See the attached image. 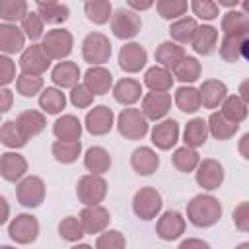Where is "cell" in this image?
<instances>
[{
	"label": "cell",
	"mask_w": 249,
	"mask_h": 249,
	"mask_svg": "<svg viewBox=\"0 0 249 249\" xmlns=\"http://www.w3.org/2000/svg\"><path fill=\"white\" fill-rule=\"evenodd\" d=\"M222 216V204L212 195H196L187 204V218L196 228L214 226Z\"/></svg>",
	"instance_id": "obj_1"
},
{
	"label": "cell",
	"mask_w": 249,
	"mask_h": 249,
	"mask_svg": "<svg viewBox=\"0 0 249 249\" xmlns=\"http://www.w3.org/2000/svg\"><path fill=\"white\" fill-rule=\"evenodd\" d=\"M117 128H119L121 136H124L126 140H140L148 132V119L142 115L140 109L128 107V109L121 111V115L117 119Z\"/></svg>",
	"instance_id": "obj_2"
},
{
	"label": "cell",
	"mask_w": 249,
	"mask_h": 249,
	"mask_svg": "<svg viewBox=\"0 0 249 249\" xmlns=\"http://www.w3.org/2000/svg\"><path fill=\"white\" fill-rule=\"evenodd\" d=\"M76 195L84 206H95L105 198L107 183L101 175H84L76 185Z\"/></svg>",
	"instance_id": "obj_3"
},
{
	"label": "cell",
	"mask_w": 249,
	"mask_h": 249,
	"mask_svg": "<svg viewBox=\"0 0 249 249\" xmlns=\"http://www.w3.org/2000/svg\"><path fill=\"white\" fill-rule=\"evenodd\" d=\"M82 56H84L86 62L95 64V66L107 62L109 56H111V43H109V39L103 33H99V31H93V33L86 35V39L82 43Z\"/></svg>",
	"instance_id": "obj_4"
},
{
	"label": "cell",
	"mask_w": 249,
	"mask_h": 249,
	"mask_svg": "<svg viewBox=\"0 0 249 249\" xmlns=\"http://www.w3.org/2000/svg\"><path fill=\"white\" fill-rule=\"evenodd\" d=\"M132 210L140 220H152L161 210V195L154 187H142L134 193Z\"/></svg>",
	"instance_id": "obj_5"
},
{
	"label": "cell",
	"mask_w": 249,
	"mask_h": 249,
	"mask_svg": "<svg viewBox=\"0 0 249 249\" xmlns=\"http://www.w3.org/2000/svg\"><path fill=\"white\" fill-rule=\"evenodd\" d=\"M72 33L66 29H53L47 31V35H43V51L47 53V56L51 60H62L70 54L72 51Z\"/></svg>",
	"instance_id": "obj_6"
},
{
	"label": "cell",
	"mask_w": 249,
	"mask_h": 249,
	"mask_svg": "<svg viewBox=\"0 0 249 249\" xmlns=\"http://www.w3.org/2000/svg\"><path fill=\"white\" fill-rule=\"evenodd\" d=\"M140 27H142V19L132 10L119 8L111 16V29H113L115 37H119V39H132L134 35H138Z\"/></svg>",
	"instance_id": "obj_7"
},
{
	"label": "cell",
	"mask_w": 249,
	"mask_h": 249,
	"mask_svg": "<svg viewBox=\"0 0 249 249\" xmlns=\"http://www.w3.org/2000/svg\"><path fill=\"white\" fill-rule=\"evenodd\" d=\"M8 233L16 243L27 245L31 241L37 239L39 235V222L33 214H18L10 226H8Z\"/></svg>",
	"instance_id": "obj_8"
},
{
	"label": "cell",
	"mask_w": 249,
	"mask_h": 249,
	"mask_svg": "<svg viewBox=\"0 0 249 249\" xmlns=\"http://www.w3.org/2000/svg\"><path fill=\"white\" fill-rule=\"evenodd\" d=\"M16 195H18V200H19L21 206L35 208L45 200V183H43L41 177L29 175V177L19 181V185L16 189Z\"/></svg>",
	"instance_id": "obj_9"
},
{
	"label": "cell",
	"mask_w": 249,
	"mask_h": 249,
	"mask_svg": "<svg viewBox=\"0 0 249 249\" xmlns=\"http://www.w3.org/2000/svg\"><path fill=\"white\" fill-rule=\"evenodd\" d=\"M49 66H51V58L47 56V53L43 51L41 45H31V47H27V49L21 53V56H19L21 74L41 76Z\"/></svg>",
	"instance_id": "obj_10"
},
{
	"label": "cell",
	"mask_w": 249,
	"mask_h": 249,
	"mask_svg": "<svg viewBox=\"0 0 249 249\" xmlns=\"http://www.w3.org/2000/svg\"><path fill=\"white\" fill-rule=\"evenodd\" d=\"M80 224H82V230L84 233H99L103 231L107 226H109V210L101 204H95V206H86L82 212H80Z\"/></svg>",
	"instance_id": "obj_11"
},
{
	"label": "cell",
	"mask_w": 249,
	"mask_h": 249,
	"mask_svg": "<svg viewBox=\"0 0 249 249\" xmlns=\"http://www.w3.org/2000/svg\"><path fill=\"white\" fill-rule=\"evenodd\" d=\"M224 181V167L220 161L216 160H202L196 165V183L206 189V191H214L222 185Z\"/></svg>",
	"instance_id": "obj_12"
},
{
	"label": "cell",
	"mask_w": 249,
	"mask_h": 249,
	"mask_svg": "<svg viewBox=\"0 0 249 249\" xmlns=\"http://www.w3.org/2000/svg\"><path fill=\"white\" fill-rule=\"evenodd\" d=\"M113 111L107 105H95L88 115H86V128L93 136H103L113 128Z\"/></svg>",
	"instance_id": "obj_13"
},
{
	"label": "cell",
	"mask_w": 249,
	"mask_h": 249,
	"mask_svg": "<svg viewBox=\"0 0 249 249\" xmlns=\"http://www.w3.org/2000/svg\"><path fill=\"white\" fill-rule=\"evenodd\" d=\"M183 231H185V218L177 210L163 212L156 224V233L160 235V239H165V241H173L181 237Z\"/></svg>",
	"instance_id": "obj_14"
},
{
	"label": "cell",
	"mask_w": 249,
	"mask_h": 249,
	"mask_svg": "<svg viewBox=\"0 0 249 249\" xmlns=\"http://www.w3.org/2000/svg\"><path fill=\"white\" fill-rule=\"evenodd\" d=\"M146 49L140 43H126L124 47H121L119 51V66L124 72H140L146 64Z\"/></svg>",
	"instance_id": "obj_15"
},
{
	"label": "cell",
	"mask_w": 249,
	"mask_h": 249,
	"mask_svg": "<svg viewBox=\"0 0 249 249\" xmlns=\"http://www.w3.org/2000/svg\"><path fill=\"white\" fill-rule=\"evenodd\" d=\"M171 109V95L169 93H158V91H150L144 95L142 99V115L146 119L152 121H160L163 119Z\"/></svg>",
	"instance_id": "obj_16"
},
{
	"label": "cell",
	"mask_w": 249,
	"mask_h": 249,
	"mask_svg": "<svg viewBox=\"0 0 249 249\" xmlns=\"http://www.w3.org/2000/svg\"><path fill=\"white\" fill-rule=\"evenodd\" d=\"M27 171V161L21 154L18 152H6L0 156V175L10 181V183H16L19 181Z\"/></svg>",
	"instance_id": "obj_17"
},
{
	"label": "cell",
	"mask_w": 249,
	"mask_h": 249,
	"mask_svg": "<svg viewBox=\"0 0 249 249\" xmlns=\"http://www.w3.org/2000/svg\"><path fill=\"white\" fill-rule=\"evenodd\" d=\"M84 86L89 89L91 95H103L111 89L113 86V76L107 68L103 66H91L84 74Z\"/></svg>",
	"instance_id": "obj_18"
},
{
	"label": "cell",
	"mask_w": 249,
	"mask_h": 249,
	"mask_svg": "<svg viewBox=\"0 0 249 249\" xmlns=\"http://www.w3.org/2000/svg\"><path fill=\"white\" fill-rule=\"evenodd\" d=\"M179 138V124L173 119H165L152 128V142L160 150H169Z\"/></svg>",
	"instance_id": "obj_19"
},
{
	"label": "cell",
	"mask_w": 249,
	"mask_h": 249,
	"mask_svg": "<svg viewBox=\"0 0 249 249\" xmlns=\"http://www.w3.org/2000/svg\"><path fill=\"white\" fill-rule=\"evenodd\" d=\"M226 93H228V88L220 80H206L198 88L200 105L206 107V109H216L218 105H222V101L228 97Z\"/></svg>",
	"instance_id": "obj_20"
},
{
	"label": "cell",
	"mask_w": 249,
	"mask_h": 249,
	"mask_svg": "<svg viewBox=\"0 0 249 249\" xmlns=\"http://www.w3.org/2000/svg\"><path fill=\"white\" fill-rule=\"evenodd\" d=\"M130 165L138 175H152L158 167H160V158L158 154L148 148V146H140L132 152L130 156Z\"/></svg>",
	"instance_id": "obj_21"
},
{
	"label": "cell",
	"mask_w": 249,
	"mask_h": 249,
	"mask_svg": "<svg viewBox=\"0 0 249 249\" xmlns=\"http://www.w3.org/2000/svg\"><path fill=\"white\" fill-rule=\"evenodd\" d=\"M216 43H218V31L212 25H196V31L191 39V45L195 49V53L206 56L212 54L216 51Z\"/></svg>",
	"instance_id": "obj_22"
},
{
	"label": "cell",
	"mask_w": 249,
	"mask_h": 249,
	"mask_svg": "<svg viewBox=\"0 0 249 249\" xmlns=\"http://www.w3.org/2000/svg\"><path fill=\"white\" fill-rule=\"evenodd\" d=\"M220 56L226 62H237L247 56V35H224L220 45Z\"/></svg>",
	"instance_id": "obj_23"
},
{
	"label": "cell",
	"mask_w": 249,
	"mask_h": 249,
	"mask_svg": "<svg viewBox=\"0 0 249 249\" xmlns=\"http://www.w3.org/2000/svg\"><path fill=\"white\" fill-rule=\"evenodd\" d=\"M53 132L62 142H80L82 136V123L74 115H62L53 124Z\"/></svg>",
	"instance_id": "obj_24"
},
{
	"label": "cell",
	"mask_w": 249,
	"mask_h": 249,
	"mask_svg": "<svg viewBox=\"0 0 249 249\" xmlns=\"http://www.w3.org/2000/svg\"><path fill=\"white\" fill-rule=\"evenodd\" d=\"M25 43L23 31L14 23H0V51L6 54H14L21 51Z\"/></svg>",
	"instance_id": "obj_25"
},
{
	"label": "cell",
	"mask_w": 249,
	"mask_h": 249,
	"mask_svg": "<svg viewBox=\"0 0 249 249\" xmlns=\"http://www.w3.org/2000/svg\"><path fill=\"white\" fill-rule=\"evenodd\" d=\"M16 123H18V126H19V130L23 132V136H25L27 140H31L33 136H37V134L45 128L47 119H45V115H43V113L29 109V111L19 113V115H18V119H16Z\"/></svg>",
	"instance_id": "obj_26"
},
{
	"label": "cell",
	"mask_w": 249,
	"mask_h": 249,
	"mask_svg": "<svg viewBox=\"0 0 249 249\" xmlns=\"http://www.w3.org/2000/svg\"><path fill=\"white\" fill-rule=\"evenodd\" d=\"M51 78L60 88H74V86H78V80H80V68H78L76 62L64 60V62H58L53 68Z\"/></svg>",
	"instance_id": "obj_27"
},
{
	"label": "cell",
	"mask_w": 249,
	"mask_h": 249,
	"mask_svg": "<svg viewBox=\"0 0 249 249\" xmlns=\"http://www.w3.org/2000/svg\"><path fill=\"white\" fill-rule=\"evenodd\" d=\"M144 84L150 88V91L167 93L173 86V76H171L169 70H165L161 66H152L144 74Z\"/></svg>",
	"instance_id": "obj_28"
},
{
	"label": "cell",
	"mask_w": 249,
	"mask_h": 249,
	"mask_svg": "<svg viewBox=\"0 0 249 249\" xmlns=\"http://www.w3.org/2000/svg\"><path fill=\"white\" fill-rule=\"evenodd\" d=\"M113 95H115V99H117L119 103H123V105H132V103H136V101L140 99V95H142V86H140V82H136V80H132V78H123V80H119V82L115 84Z\"/></svg>",
	"instance_id": "obj_29"
},
{
	"label": "cell",
	"mask_w": 249,
	"mask_h": 249,
	"mask_svg": "<svg viewBox=\"0 0 249 249\" xmlns=\"http://www.w3.org/2000/svg\"><path fill=\"white\" fill-rule=\"evenodd\" d=\"M84 165L88 171H91V175H101L105 171H109L111 167V156L105 148L101 146H93L86 152L84 156Z\"/></svg>",
	"instance_id": "obj_30"
},
{
	"label": "cell",
	"mask_w": 249,
	"mask_h": 249,
	"mask_svg": "<svg viewBox=\"0 0 249 249\" xmlns=\"http://www.w3.org/2000/svg\"><path fill=\"white\" fill-rule=\"evenodd\" d=\"M208 138V126H206V121L196 117V119H191L185 126V132H183V140H185V146L187 148H198L206 142Z\"/></svg>",
	"instance_id": "obj_31"
},
{
	"label": "cell",
	"mask_w": 249,
	"mask_h": 249,
	"mask_svg": "<svg viewBox=\"0 0 249 249\" xmlns=\"http://www.w3.org/2000/svg\"><path fill=\"white\" fill-rule=\"evenodd\" d=\"M185 56V49L173 41H163L156 49V62H160L161 68H173L181 58Z\"/></svg>",
	"instance_id": "obj_32"
},
{
	"label": "cell",
	"mask_w": 249,
	"mask_h": 249,
	"mask_svg": "<svg viewBox=\"0 0 249 249\" xmlns=\"http://www.w3.org/2000/svg\"><path fill=\"white\" fill-rule=\"evenodd\" d=\"M206 126H208V132H210L216 140H228V138H231V136L237 132V126H239V124L228 121L220 111H216V113L210 115Z\"/></svg>",
	"instance_id": "obj_33"
},
{
	"label": "cell",
	"mask_w": 249,
	"mask_h": 249,
	"mask_svg": "<svg viewBox=\"0 0 249 249\" xmlns=\"http://www.w3.org/2000/svg\"><path fill=\"white\" fill-rule=\"evenodd\" d=\"M37 14L43 19V23H62L68 19L70 10L66 4L60 2H37Z\"/></svg>",
	"instance_id": "obj_34"
},
{
	"label": "cell",
	"mask_w": 249,
	"mask_h": 249,
	"mask_svg": "<svg viewBox=\"0 0 249 249\" xmlns=\"http://www.w3.org/2000/svg\"><path fill=\"white\" fill-rule=\"evenodd\" d=\"M222 31H224V35H247L249 18L243 12L230 10L222 18Z\"/></svg>",
	"instance_id": "obj_35"
},
{
	"label": "cell",
	"mask_w": 249,
	"mask_h": 249,
	"mask_svg": "<svg viewBox=\"0 0 249 249\" xmlns=\"http://www.w3.org/2000/svg\"><path fill=\"white\" fill-rule=\"evenodd\" d=\"M173 78L181 80V82H195L200 78V62L195 58V56H183L173 68Z\"/></svg>",
	"instance_id": "obj_36"
},
{
	"label": "cell",
	"mask_w": 249,
	"mask_h": 249,
	"mask_svg": "<svg viewBox=\"0 0 249 249\" xmlns=\"http://www.w3.org/2000/svg\"><path fill=\"white\" fill-rule=\"evenodd\" d=\"M195 31H196V21H195L193 18H179V19L173 21L171 27H169L171 39H173V43H177V45H187V43H191Z\"/></svg>",
	"instance_id": "obj_37"
},
{
	"label": "cell",
	"mask_w": 249,
	"mask_h": 249,
	"mask_svg": "<svg viewBox=\"0 0 249 249\" xmlns=\"http://www.w3.org/2000/svg\"><path fill=\"white\" fill-rule=\"evenodd\" d=\"M39 105H41V109H43L45 113L56 115V113H60V111L64 109V105H66V95H64L60 89H56V88H47V89H43V93H41V97H39Z\"/></svg>",
	"instance_id": "obj_38"
},
{
	"label": "cell",
	"mask_w": 249,
	"mask_h": 249,
	"mask_svg": "<svg viewBox=\"0 0 249 249\" xmlns=\"http://www.w3.org/2000/svg\"><path fill=\"white\" fill-rule=\"evenodd\" d=\"M175 103L183 113H195L200 109L198 89L193 86H183L175 91Z\"/></svg>",
	"instance_id": "obj_39"
},
{
	"label": "cell",
	"mask_w": 249,
	"mask_h": 249,
	"mask_svg": "<svg viewBox=\"0 0 249 249\" xmlns=\"http://www.w3.org/2000/svg\"><path fill=\"white\" fill-rule=\"evenodd\" d=\"M228 121L239 124L241 121H245L247 117V103L241 101L237 95H230L222 101V111H220Z\"/></svg>",
	"instance_id": "obj_40"
},
{
	"label": "cell",
	"mask_w": 249,
	"mask_h": 249,
	"mask_svg": "<svg viewBox=\"0 0 249 249\" xmlns=\"http://www.w3.org/2000/svg\"><path fill=\"white\" fill-rule=\"evenodd\" d=\"M198 161H200V158H198L196 150H193V148L181 146V148H177V150L173 152V165H175L179 171H183V173L195 171L196 165H198Z\"/></svg>",
	"instance_id": "obj_41"
},
{
	"label": "cell",
	"mask_w": 249,
	"mask_h": 249,
	"mask_svg": "<svg viewBox=\"0 0 249 249\" xmlns=\"http://www.w3.org/2000/svg\"><path fill=\"white\" fill-rule=\"evenodd\" d=\"M0 142L8 148H21L27 144V138L23 136L16 121H6L0 126Z\"/></svg>",
	"instance_id": "obj_42"
},
{
	"label": "cell",
	"mask_w": 249,
	"mask_h": 249,
	"mask_svg": "<svg viewBox=\"0 0 249 249\" xmlns=\"http://www.w3.org/2000/svg\"><path fill=\"white\" fill-rule=\"evenodd\" d=\"M27 14V2L25 0H0V18L6 23L21 21Z\"/></svg>",
	"instance_id": "obj_43"
},
{
	"label": "cell",
	"mask_w": 249,
	"mask_h": 249,
	"mask_svg": "<svg viewBox=\"0 0 249 249\" xmlns=\"http://www.w3.org/2000/svg\"><path fill=\"white\" fill-rule=\"evenodd\" d=\"M84 10H86V16L89 21L93 23H107L109 18H111V2L107 0H89L84 4Z\"/></svg>",
	"instance_id": "obj_44"
},
{
	"label": "cell",
	"mask_w": 249,
	"mask_h": 249,
	"mask_svg": "<svg viewBox=\"0 0 249 249\" xmlns=\"http://www.w3.org/2000/svg\"><path fill=\"white\" fill-rule=\"evenodd\" d=\"M82 152V144L80 142H62V140H56L53 144V156L56 161L60 163H72L78 160Z\"/></svg>",
	"instance_id": "obj_45"
},
{
	"label": "cell",
	"mask_w": 249,
	"mask_h": 249,
	"mask_svg": "<svg viewBox=\"0 0 249 249\" xmlns=\"http://www.w3.org/2000/svg\"><path fill=\"white\" fill-rule=\"evenodd\" d=\"M187 8L189 4L185 0H160L156 4V10L163 19H179L181 16H185Z\"/></svg>",
	"instance_id": "obj_46"
},
{
	"label": "cell",
	"mask_w": 249,
	"mask_h": 249,
	"mask_svg": "<svg viewBox=\"0 0 249 249\" xmlns=\"http://www.w3.org/2000/svg\"><path fill=\"white\" fill-rule=\"evenodd\" d=\"M58 233H60V237L66 239V241H80V239L86 235L84 230H82V224H80V220H78L76 216H66V218L58 224Z\"/></svg>",
	"instance_id": "obj_47"
},
{
	"label": "cell",
	"mask_w": 249,
	"mask_h": 249,
	"mask_svg": "<svg viewBox=\"0 0 249 249\" xmlns=\"http://www.w3.org/2000/svg\"><path fill=\"white\" fill-rule=\"evenodd\" d=\"M43 27H45V23H43V19L39 18L37 12H27L25 18L21 19V31L31 41H37V39L43 37Z\"/></svg>",
	"instance_id": "obj_48"
},
{
	"label": "cell",
	"mask_w": 249,
	"mask_h": 249,
	"mask_svg": "<svg viewBox=\"0 0 249 249\" xmlns=\"http://www.w3.org/2000/svg\"><path fill=\"white\" fill-rule=\"evenodd\" d=\"M16 88H18V93H21L23 97H33L35 93L41 91V88H43V78H41V76L19 74L18 80H16Z\"/></svg>",
	"instance_id": "obj_49"
},
{
	"label": "cell",
	"mask_w": 249,
	"mask_h": 249,
	"mask_svg": "<svg viewBox=\"0 0 249 249\" xmlns=\"http://www.w3.org/2000/svg\"><path fill=\"white\" fill-rule=\"evenodd\" d=\"M124 245H126L124 235L117 230L103 231L95 241V249H124Z\"/></svg>",
	"instance_id": "obj_50"
},
{
	"label": "cell",
	"mask_w": 249,
	"mask_h": 249,
	"mask_svg": "<svg viewBox=\"0 0 249 249\" xmlns=\"http://www.w3.org/2000/svg\"><path fill=\"white\" fill-rule=\"evenodd\" d=\"M191 8H193L195 16H198L200 19H214V18H218V6H216V2H210V0H195V2H191Z\"/></svg>",
	"instance_id": "obj_51"
},
{
	"label": "cell",
	"mask_w": 249,
	"mask_h": 249,
	"mask_svg": "<svg viewBox=\"0 0 249 249\" xmlns=\"http://www.w3.org/2000/svg\"><path fill=\"white\" fill-rule=\"evenodd\" d=\"M70 101H72L74 107L84 109V107H89V105H91L93 95L89 93V89H88L84 84H78V86H74L72 91H70Z\"/></svg>",
	"instance_id": "obj_52"
},
{
	"label": "cell",
	"mask_w": 249,
	"mask_h": 249,
	"mask_svg": "<svg viewBox=\"0 0 249 249\" xmlns=\"http://www.w3.org/2000/svg\"><path fill=\"white\" fill-rule=\"evenodd\" d=\"M16 78V64L10 56L0 54V86H8Z\"/></svg>",
	"instance_id": "obj_53"
},
{
	"label": "cell",
	"mask_w": 249,
	"mask_h": 249,
	"mask_svg": "<svg viewBox=\"0 0 249 249\" xmlns=\"http://www.w3.org/2000/svg\"><path fill=\"white\" fill-rule=\"evenodd\" d=\"M233 224L239 231H247L249 230V204L241 202L235 210H233Z\"/></svg>",
	"instance_id": "obj_54"
},
{
	"label": "cell",
	"mask_w": 249,
	"mask_h": 249,
	"mask_svg": "<svg viewBox=\"0 0 249 249\" xmlns=\"http://www.w3.org/2000/svg\"><path fill=\"white\" fill-rule=\"evenodd\" d=\"M14 103V95L10 89L6 88H0V113H6Z\"/></svg>",
	"instance_id": "obj_55"
},
{
	"label": "cell",
	"mask_w": 249,
	"mask_h": 249,
	"mask_svg": "<svg viewBox=\"0 0 249 249\" xmlns=\"http://www.w3.org/2000/svg\"><path fill=\"white\" fill-rule=\"evenodd\" d=\"M177 249H210V245H208L206 241H202V239H195V237H193V239L181 241Z\"/></svg>",
	"instance_id": "obj_56"
},
{
	"label": "cell",
	"mask_w": 249,
	"mask_h": 249,
	"mask_svg": "<svg viewBox=\"0 0 249 249\" xmlns=\"http://www.w3.org/2000/svg\"><path fill=\"white\" fill-rule=\"evenodd\" d=\"M8 216H10V204H8V200L0 195V226L8 220Z\"/></svg>",
	"instance_id": "obj_57"
},
{
	"label": "cell",
	"mask_w": 249,
	"mask_h": 249,
	"mask_svg": "<svg viewBox=\"0 0 249 249\" xmlns=\"http://www.w3.org/2000/svg\"><path fill=\"white\" fill-rule=\"evenodd\" d=\"M128 6L134 8V10H148V8H152V2H150V0H146V2H140V0H128Z\"/></svg>",
	"instance_id": "obj_58"
},
{
	"label": "cell",
	"mask_w": 249,
	"mask_h": 249,
	"mask_svg": "<svg viewBox=\"0 0 249 249\" xmlns=\"http://www.w3.org/2000/svg\"><path fill=\"white\" fill-rule=\"evenodd\" d=\"M237 97H239L241 101H245V103L249 101V93H247V82H243V84H241V95H237Z\"/></svg>",
	"instance_id": "obj_59"
},
{
	"label": "cell",
	"mask_w": 249,
	"mask_h": 249,
	"mask_svg": "<svg viewBox=\"0 0 249 249\" xmlns=\"http://www.w3.org/2000/svg\"><path fill=\"white\" fill-rule=\"evenodd\" d=\"M239 4V0H220L216 6H228V8H235Z\"/></svg>",
	"instance_id": "obj_60"
},
{
	"label": "cell",
	"mask_w": 249,
	"mask_h": 249,
	"mask_svg": "<svg viewBox=\"0 0 249 249\" xmlns=\"http://www.w3.org/2000/svg\"><path fill=\"white\" fill-rule=\"evenodd\" d=\"M247 140H249V134H243V138H241V154H243V158H249V154L245 152V144H247Z\"/></svg>",
	"instance_id": "obj_61"
},
{
	"label": "cell",
	"mask_w": 249,
	"mask_h": 249,
	"mask_svg": "<svg viewBox=\"0 0 249 249\" xmlns=\"http://www.w3.org/2000/svg\"><path fill=\"white\" fill-rule=\"evenodd\" d=\"M70 249H93V247L88 245V243H78V245H74V247H70Z\"/></svg>",
	"instance_id": "obj_62"
},
{
	"label": "cell",
	"mask_w": 249,
	"mask_h": 249,
	"mask_svg": "<svg viewBox=\"0 0 249 249\" xmlns=\"http://www.w3.org/2000/svg\"><path fill=\"white\" fill-rule=\"evenodd\" d=\"M235 249H249V243H239Z\"/></svg>",
	"instance_id": "obj_63"
},
{
	"label": "cell",
	"mask_w": 249,
	"mask_h": 249,
	"mask_svg": "<svg viewBox=\"0 0 249 249\" xmlns=\"http://www.w3.org/2000/svg\"><path fill=\"white\" fill-rule=\"evenodd\" d=\"M0 249H16V247H10V245H2Z\"/></svg>",
	"instance_id": "obj_64"
}]
</instances>
